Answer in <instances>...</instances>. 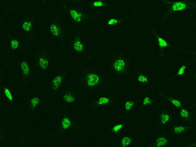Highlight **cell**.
<instances>
[{
	"instance_id": "obj_1",
	"label": "cell",
	"mask_w": 196,
	"mask_h": 147,
	"mask_svg": "<svg viewBox=\"0 0 196 147\" xmlns=\"http://www.w3.org/2000/svg\"><path fill=\"white\" fill-rule=\"evenodd\" d=\"M102 82L98 73L87 69L84 65L79 66L76 83L79 86L95 89L100 86Z\"/></svg>"
},
{
	"instance_id": "obj_2",
	"label": "cell",
	"mask_w": 196,
	"mask_h": 147,
	"mask_svg": "<svg viewBox=\"0 0 196 147\" xmlns=\"http://www.w3.org/2000/svg\"><path fill=\"white\" fill-rule=\"evenodd\" d=\"M73 65V63H71L67 65L53 77L47 84L49 93L46 105L47 107H51L58 98L60 88L66 76Z\"/></svg>"
},
{
	"instance_id": "obj_3",
	"label": "cell",
	"mask_w": 196,
	"mask_h": 147,
	"mask_svg": "<svg viewBox=\"0 0 196 147\" xmlns=\"http://www.w3.org/2000/svg\"><path fill=\"white\" fill-rule=\"evenodd\" d=\"M162 1L167 7V10L165 14L161 18L160 22L161 23H163L167 18L173 13L187 10H194L196 9V2L193 1Z\"/></svg>"
},
{
	"instance_id": "obj_4",
	"label": "cell",
	"mask_w": 196,
	"mask_h": 147,
	"mask_svg": "<svg viewBox=\"0 0 196 147\" xmlns=\"http://www.w3.org/2000/svg\"><path fill=\"white\" fill-rule=\"evenodd\" d=\"M67 107L64 106V112L60 124L58 129L51 133L47 137L49 139L52 137H61L67 130L72 128L79 129L78 127L71 119Z\"/></svg>"
},
{
	"instance_id": "obj_5",
	"label": "cell",
	"mask_w": 196,
	"mask_h": 147,
	"mask_svg": "<svg viewBox=\"0 0 196 147\" xmlns=\"http://www.w3.org/2000/svg\"><path fill=\"white\" fill-rule=\"evenodd\" d=\"M60 98L64 106L75 105L79 101L78 92L73 86H68L62 90Z\"/></svg>"
},
{
	"instance_id": "obj_6",
	"label": "cell",
	"mask_w": 196,
	"mask_h": 147,
	"mask_svg": "<svg viewBox=\"0 0 196 147\" xmlns=\"http://www.w3.org/2000/svg\"><path fill=\"white\" fill-rule=\"evenodd\" d=\"M20 85L19 90L25 85L33 81V74L28 63L24 58L19 63Z\"/></svg>"
},
{
	"instance_id": "obj_7",
	"label": "cell",
	"mask_w": 196,
	"mask_h": 147,
	"mask_svg": "<svg viewBox=\"0 0 196 147\" xmlns=\"http://www.w3.org/2000/svg\"><path fill=\"white\" fill-rule=\"evenodd\" d=\"M36 67L42 75L47 70L50 63V60L46 48H43L36 53Z\"/></svg>"
},
{
	"instance_id": "obj_8",
	"label": "cell",
	"mask_w": 196,
	"mask_h": 147,
	"mask_svg": "<svg viewBox=\"0 0 196 147\" xmlns=\"http://www.w3.org/2000/svg\"><path fill=\"white\" fill-rule=\"evenodd\" d=\"M70 46L72 52L82 54L87 57H89L81 39L80 31L74 34L70 41Z\"/></svg>"
},
{
	"instance_id": "obj_9",
	"label": "cell",
	"mask_w": 196,
	"mask_h": 147,
	"mask_svg": "<svg viewBox=\"0 0 196 147\" xmlns=\"http://www.w3.org/2000/svg\"><path fill=\"white\" fill-rule=\"evenodd\" d=\"M42 98L39 94H35L25 99V102L27 109L31 112L32 119L34 117L36 108L41 103Z\"/></svg>"
},
{
	"instance_id": "obj_10",
	"label": "cell",
	"mask_w": 196,
	"mask_h": 147,
	"mask_svg": "<svg viewBox=\"0 0 196 147\" xmlns=\"http://www.w3.org/2000/svg\"><path fill=\"white\" fill-rule=\"evenodd\" d=\"M158 113L157 126L159 128H161L171 121L172 116L170 112L166 109L161 110Z\"/></svg>"
},
{
	"instance_id": "obj_11",
	"label": "cell",
	"mask_w": 196,
	"mask_h": 147,
	"mask_svg": "<svg viewBox=\"0 0 196 147\" xmlns=\"http://www.w3.org/2000/svg\"><path fill=\"white\" fill-rule=\"evenodd\" d=\"M194 125H179L175 123L172 124L170 128V132L174 135H178L194 129Z\"/></svg>"
},
{
	"instance_id": "obj_12",
	"label": "cell",
	"mask_w": 196,
	"mask_h": 147,
	"mask_svg": "<svg viewBox=\"0 0 196 147\" xmlns=\"http://www.w3.org/2000/svg\"><path fill=\"white\" fill-rule=\"evenodd\" d=\"M170 141V138L165 134H162L158 136L152 145L154 147H163L166 146Z\"/></svg>"
},
{
	"instance_id": "obj_13",
	"label": "cell",
	"mask_w": 196,
	"mask_h": 147,
	"mask_svg": "<svg viewBox=\"0 0 196 147\" xmlns=\"http://www.w3.org/2000/svg\"><path fill=\"white\" fill-rule=\"evenodd\" d=\"M70 15L74 22L77 24L80 25L84 20V13L80 10L72 9L69 11Z\"/></svg>"
},
{
	"instance_id": "obj_14",
	"label": "cell",
	"mask_w": 196,
	"mask_h": 147,
	"mask_svg": "<svg viewBox=\"0 0 196 147\" xmlns=\"http://www.w3.org/2000/svg\"><path fill=\"white\" fill-rule=\"evenodd\" d=\"M151 30L154 33L157 39L160 55H163V51L164 49L168 46H171L178 49L180 48L173 46L169 44L165 40L160 36L153 29L150 28Z\"/></svg>"
},
{
	"instance_id": "obj_15",
	"label": "cell",
	"mask_w": 196,
	"mask_h": 147,
	"mask_svg": "<svg viewBox=\"0 0 196 147\" xmlns=\"http://www.w3.org/2000/svg\"><path fill=\"white\" fill-rule=\"evenodd\" d=\"M180 119L182 121L192 124L193 119L191 112L187 109L181 108L179 114Z\"/></svg>"
},
{
	"instance_id": "obj_16",
	"label": "cell",
	"mask_w": 196,
	"mask_h": 147,
	"mask_svg": "<svg viewBox=\"0 0 196 147\" xmlns=\"http://www.w3.org/2000/svg\"><path fill=\"white\" fill-rule=\"evenodd\" d=\"M111 102L110 98L107 96H102L94 101L90 105L92 108H95L99 107L108 105Z\"/></svg>"
},
{
	"instance_id": "obj_17",
	"label": "cell",
	"mask_w": 196,
	"mask_h": 147,
	"mask_svg": "<svg viewBox=\"0 0 196 147\" xmlns=\"http://www.w3.org/2000/svg\"><path fill=\"white\" fill-rule=\"evenodd\" d=\"M157 93L169 100L171 103L177 108H182V103L178 100L169 96L159 90H158Z\"/></svg>"
},
{
	"instance_id": "obj_18",
	"label": "cell",
	"mask_w": 196,
	"mask_h": 147,
	"mask_svg": "<svg viewBox=\"0 0 196 147\" xmlns=\"http://www.w3.org/2000/svg\"><path fill=\"white\" fill-rule=\"evenodd\" d=\"M126 66L125 61L122 59H119L116 60L113 64L114 70L118 72L122 71Z\"/></svg>"
},
{
	"instance_id": "obj_19",
	"label": "cell",
	"mask_w": 196,
	"mask_h": 147,
	"mask_svg": "<svg viewBox=\"0 0 196 147\" xmlns=\"http://www.w3.org/2000/svg\"><path fill=\"white\" fill-rule=\"evenodd\" d=\"M3 90L4 94L9 101L12 102L13 101V97L11 92L9 88L6 86L3 87Z\"/></svg>"
},
{
	"instance_id": "obj_20",
	"label": "cell",
	"mask_w": 196,
	"mask_h": 147,
	"mask_svg": "<svg viewBox=\"0 0 196 147\" xmlns=\"http://www.w3.org/2000/svg\"><path fill=\"white\" fill-rule=\"evenodd\" d=\"M132 141V138L128 136L124 137L121 141V145L123 147H127L129 146Z\"/></svg>"
},
{
	"instance_id": "obj_21",
	"label": "cell",
	"mask_w": 196,
	"mask_h": 147,
	"mask_svg": "<svg viewBox=\"0 0 196 147\" xmlns=\"http://www.w3.org/2000/svg\"><path fill=\"white\" fill-rule=\"evenodd\" d=\"M51 32L54 36L57 37L59 36L60 30L58 27L54 24H52L50 27Z\"/></svg>"
},
{
	"instance_id": "obj_22",
	"label": "cell",
	"mask_w": 196,
	"mask_h": 147,
	"mask_svg": "<svg viewBox=\"0 0 196 147\" xmlns=\"http://www.w3.org/2000/svg\"><path fill=\"white\" fill-rule=\"evenodd\" d=\"M135 103V102L132 101H126L125 104V110L127 111L131 110L133 107Z\"/></svg>"
},
{
	"instance_id": "obj_23",
	"label": "cell",
	"mask_w": 196,
	"mask_h": 147,
	"mask_svg": "<svg viewBox=\"0 0 196 147\" xmlns=\"http://www.w3.org/2000/svg\"><path fill=\"white\" fill-rule=\"evenodd\" d=\"M11 47L13 50H15L17 49L19 45V42L17 40L14 39L11 40L10 42Z\"/></svg>"
},
{
	"instance_id": "obj_24",
	"label": "cell",
	"mask_w": 196,
	"mask_h": 147,
	"mask_svg": "<svg viewBox=\"0 0 196 147\" xmlns=\"http://www.w3.org/2000/svg\"><path fill=\"white\" fill-rule=\"evenodd\" d=\"M138 82L141 83H146L148 82L147 77L142 74H140L138 76Z\"/></svg>"
},
{
	"instance_id": "obj_25",
	"label": "cell",
	"mask_w": 196,
	"mask_h": 147,
	"mask_svg": "<svg viewBox=\"0 0 196 147\" xmlns=\"http://www.w3.org/2000/svg\"><path fill=\"white\" fill-rule=\"evenodd\" d=\"M153 100L149 97L146 96L144 98L143 101V105H146L151 104Z\"/></svg>"
},
{
	"instance_id": "obj_26",
	"label": "cell",
	"mask_w": 196,
	"mask_h": 147,
	"mask_svg": "<svg viewBox=\"0 0 196 147\" xmlns=\"http://www.w3.org/2000/svg\"><path fill=\"white\" fill-rule=\"evenodd\" d=\"M186 66L183 64L179 69L177 73V74L175 77L179 75H183L185 72L186 69Z\"/></svg>"
},
{
	"instance_id": "obj_27",
	"label": "cell",
	"mask_w": 196,
	"mask_h": 147,
	"mask_svg": "<svg viewBox=\"0 0 196 147\" xmlns=\"http://www.w3.org/2000/svg\"><path fill=\"white\" fill-rule=\"evenodd\" d=\"M123 124H119L115 126L112 129V131L114 133H116L120 130L123 127Z\"/></svg>"
},
{
	"instance_id": "obj_28",
	"label": "cell",
	"mask_w": 196,
	"mask_h": 147,
	"mask_svg": "<svg viewBox=\"0 0 196 147\" xmlns=\"http://www.w3.org/2000/svg\"><path fill=\"white\" fill-rule=\"evenodd\" d=\"M31 26V24L30 23L25 22L23 24V28L24 30L28 31L30 29Z\"/></svg>"
},
{
	"instance_id": "obj_29",
	"label": "cell",
	"mask_w": 196,
	"mask_h": 147,
	"mask_svg": "<svg viewBox=\"0 0 196 147\" xmlns=\"http://www.w3.org/2000/svg\"><path fill=\"white\" fill-rule=\"evenodd\" d=\"M93 5L95 7H100L103 6L104 5V3L101 1H96L93 3Z\"/></svg>"
},
{
	"instance_id": "obj_30",
	"label": "cell",
	"mask_w": 196,
	"mask_h": 147,
	"mask_svg": "<svg viewBox=\"0 0 196 147\" xmlns=\"http://www.w3.org/2000/svg\"><path fill=\"white\" fill-rule=\"evenodd\" d=\"M118 22V20L115 19H111L108 22V24L109 25H112L115 24L117 23Z\"/></svg>"
}]
</instances>
